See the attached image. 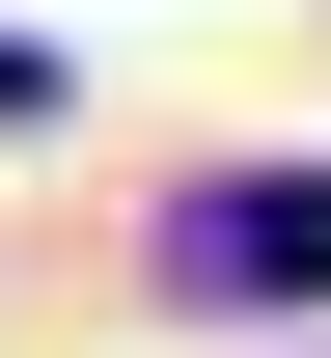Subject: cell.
Masks as SVG:
<instances>
[{"label":"cell","instance_id":"6da1fadb","mask_svg":"<svg viewBox=\"0 0 331 358\" xmlns=\"http://www.w3.org/2000/svg\"><path fill=\"white\" fill-rule=\"evenodd\" d=\"M166 303H331V166H221V193H166Z\"/></svg>","mask_w":331,"mask_h":358}]
</instances>
